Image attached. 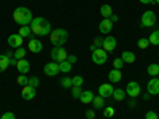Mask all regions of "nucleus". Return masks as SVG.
Listing matches in <instances>:
<instances>
[{
    "instance_id": "nucleus-1",
    "label": "nucleus",
    "mask_w": 159,
    "mask_h": 119,
    "mask_svg": "<svg viewBox=\"0 0 159 119\" xmlns=\"http://www.w3.org/2000/svg\"><path fill=\"white\" fill-rule=\"evenodd\" d=\"M30 29L32 33L37 37H45L51 33V24L48 22V19L45 18H34L30 22Z\"/></svg>"
},
{
    "instance_id": "nucleus-2",
    "label": "nucleus",
    "mask_w": 159,
    "mask_h": 119,
    "mask_svg": "<svg viewBox=\"0 0 159 119\" xmlns=\"http://www.w3.org/2000/svg\"><path fill=\"white\" fill-rule=\"evenodd\" d=\"M13 18H15V21L19 24V25H30L34 16H32V11L27 8V7H19L15 10V13H13Z\"/></svg>"
},
{
    "instance_id": "nucleus-3",
    "label": "nucleus",
    "mask_w": 159,
    "mask_h": 119,
    "mask_svg": "<svg viewBox=\"0 0 159 119\" xmlns=\"http://www.w3.org/2000/svg\"><path fill=\"white\" fill-rule=\"evenodd\" d=\"M49 40H51V43L54 46H62L69 40V33H67V30H64V29H54L49 33Z\"/></svg>"
},
{
    "instance_id": "nucleus-4",
    "label": "nucleus",
    "mask_w": 159,
    "mask_h": 119,
    "mask_svg": "<svg viewBox=\"0 0 159 119\" xmlns=\"http://www.w3.org/2000/svg\"><path fill=\"white\" fill-rule=\"evenodd\" d=\"M107 59H108V56H107V51L103 48H96L92 51V62L96 65H103L107 62Z\"/></svg>"
},
{
    "instance_id": "nucleus-5",
    "label": "nucleus",
    "mask_w": 159,
    "mask_h": 119,
    "mask_svg": "<svg viewBox=\"0 0 159 119\" xmlns=\"http://www.w3.org/2000/svg\"><path fill=\"white\" fill-rule=\"evenodd\" d=\"M126 94L130 97V99H137L140 94H142V87L137 81H129L126 84Z\"/></svg>"
},
{
    "instance_id": "nucleus-6",
    "label": "nucleus",
    "mask_w": 159,
    "mask_h": 119,
    "mask_svg": "<svg viewBox=\"0 0 159 119\" xmlns=\"http://www.w3.org/2000/svg\"><path fill=\"white\" fill-rule=\"evenodd\" d=\"M154 24H156V13L151 10L145 11L142 16V27H153Z\"/></svg>"
},
{
    "instance_id": "nucleus-7",
    "label": "nucleus",
    "mask_w": 159,
    "mask_h": 119,
    "mask_svg": "<svg viewBox=\"0 0 159 119\" xmlns=\"http://www.w3.org/2000/svg\"><path fill=\"white\" fill-rule=\"evenodd\" d=\"M51 57L54 62H62V60H67V51L61 46H56L51 49Z\"/></svg>"
},
{
    "instance_id": "nucleus-8",
    "label": "nucleus",
    "mask_w": 159,
    "mask_h": 119,
    "mask_svg": "<svg viewBox=\"0 0 159 119\" xmlns=\"http://www.w3.org/2000/svg\"><path fill=\"white\" fill-rule=\"evenodd\" d=\"M43 72H45V75L46 76H56L57 73H61V68H59V62H48L46 65H45V68H43Z\"/></svg>"
},
{
    "instance_id": "nucleus-9",
    "label": "nucleus",
    "mask_w": 159,
    "mask_h": 119,
    "mask_svg": "<svg viewBox=\"0 0 159 119\" xmlns=\"http://www.w3.org/2000/svg\"><path fill=\"white\" fill-rule=\"evenodd\" d=\"M113 90H115V87L111 86V83H105V84L99 86V95L102 99H110L113 95Z\"/></svg>"
},
{
    "instance_id": "nucleus-10",
    "label": "nucleus",
    "mask_w": 159,
    "mask_h": 119,
    "mask_svg": "<svg viewBox=\"0 0 159 119\" xmlns=\"http://www.w3.org/2000/svg\"><path fill=\"white\" fill-rule=\"evenodd\" d=\"M111 29H113V22L110 21V18H103L99 24V32L102 35H108L111 32Z\"/></svg>"
},
{
    "instance_id": "nucleus-11",
    "label": "nucleus",
    "mask_w": 159,
    "mask_h": 119,
    "mask_svg": "<svg viewBox=\"0 0 159 119\" xmlns=\"http://www.w3.org/2000/svg\"><path fill=\"white\" fill-rule=\"evenodd\" d=\"M147 90H148V94L150 95H157L159 94V78H151L148 84H147Z\"/></svg>"
},
{
    "instance_id": "nucleus-12",
    "label": "nucleus",
    "mask_w": 159,
    "mask_h": 119,
    "mask_svg": "<svg viewBox=\"0 0 159 119\" xmlns=\"http://www.w3.org/2000/svg\"><path fill=\"white\" fill-rule=\"evenodd\" d=\"M22 37L19 35V33H13V35H10L8 37V45H10V48H21L22 46Z\"/></svg>"
},
{
    "instance_id": "nucleus-13",
    "label": "nucleus",
    "mask_w": 159,
    "mask_h": 119,
    "mask_svg": "<svg viewBox=\"0 0 159 119\" xmlns=\"http://www.w3.org/2000/svg\"><path fill=\"white\" fill-rule=\"evenodd\" d=\"M102 48H103L105 51H107V52L115 51V48H116V38H115V37H111V35L105 37V38H103V45H102Z\"/></svg>"
},
{
    "instance_id": "nucleus-14",
    "label": "nucleus",
    "mask_w": 159,
    "mask_h": 119,
    "mask_svg": "<svg viewBox=\"0 0 159 119\" xmlns=\"http://www.w3.org/2000/svg\"><path fill=\"white\" fill-rule=\"evenodd\" d=\"M35 94H37V90H35V87H32V86H24L22 87V90H21V97L24 99V100H32L34 97H35Z\"/></svg>"
},
{
    "instance_id": "nucleus-15",
    "label": "nucleus",
    "mask_w": 159,
    "mask_h": 119,
    "mask_svg": "<svg viewBox=\"0 0 159 119\" xmlns=\"http://www.w3.org/2000/svg\"><path fill=\"white\" fill-rule=\"evenodd\" d=\"M42 49H43V45H42V42H40L38 38H30L29 40V51L30 52H35L37 54V52H40Z\"/></svg>"
},
{
    "instance_id": "nucleus-16",
    "label": "nucleus",
    "mask_w": 159,
    "mask_h": 119,
    "mask_svg": "<svg viewBox=\"0 0 159 119\" xmlns=\"http://www.w3.org/2000/svg\"><path fill=\"white\" fill-rule=\"evenodd\" d=\"M16 68H18V72H19L21 75H25V73H29V70H30V64H29V60L21 59V60H18V64H16Z\"/></svg>"
},
{
    "instance_id": "nucleus-17",
    "label": "nucleus",
    "mask_w": 159,
    "mask_h": 119,
    "mask_svg": "<svg viewBox=\"0 0 159 119\" xmlns=\"http://www.w3.org/2000/svg\"><path fill=\"white\" fill-rule=\"evenodd\" d=\"M121 78H123L121 70H116V68H113V70H110V72H108V81H110L111 84L119 83V81H121Z\"/></svg>"
},
{
    "instance_id": "nucleus-18",
    "label": "nucleus",
    "mask_w": 159,
    "mask_h": 119,
    "mask_svg": "<svg viewBox=\"0 0 159 119\" xmlns=\"http://www.w3.org/2000/svg\"><path fill=\"white\" fill-rule=\"evenodd\" d=\"M94 94H92V90H83L81 95H80V102L88 105V103H92V100H94Z\"/></svg>"
},
{
    "instance_id": "nucleus-19",
    "label": "nucleus",
    "mask_w": 159,
    "mask_h": 119,
    "mask_svg": "<svg viewBox=\"0 0 159 119\" xmlns=\"http://www.w3.org/2000/svg\"><path fill=\"white\" fill-rule=\"evenodd\" d=\"M22 38H32L34 33H32V29H30V25H21V29L18 32Z\"/></svg>"
},
{
    "instance_id": "nucleus-20",
    "label": "nucleus",
    "mask_w": 159,
    "mask_h": 119,
    "mask_svg": "<svg viewBox=\"0 0 159 119\" xmlns=\"http://www.w3.org/2000/svg\"><path fill=\"white\" fill-rule=\"evenodd\" d=\"M121 59H123L124 64H134L135 62V54H134V52H130V51H124L121 54Z\"/></svg>"
},
{
    "instance_id": "nucleus-21",
    "label": "nucleus",
    "mask_w": 159,
    "mask_h": 119,
    "mask_svg": "<svg viewBox=\"0 0 159 119\" xmlns=\"http://www.w3.org/2000/svg\"><path fill=\"white\" fill-rule=\"evenodd\" d=\"M111 97H113V100H116V102H123V100L126 99V90L118 87V89L113 90V95H111Z\"/></svg>"
},
{
    "instance_id": "nucleus-22",
    "label": "nucleus",
    "mask_w": 159,
    "mask_h": 119,
    "mask_svg": "<svg viewBox=\"0 0 159 119\" xmlns=\"http://www.w3.org/2000/svg\"><path fill=\"white\" fill-rule=\"evenodd\" d=\"M147 73H148L151 78L159 76V65H157V64H150L148 68H147Z\"/></svg>"
},
{
    "instance_id": "nucleus-23",
    "label": "nucleus",
    "mask_w": 159,
    "mask_h": 119,
    "mask_svg": "<svg viewBox=\"0 0 159 119\" xmlns=\"http://www.w3.org/2000/svg\"><path fill=\"white\" fill-rule=\"evenodd\" d=\"M59 68H61V73H70L72 64L69 60H62V62H59Z\"/></svg>"
},
{
    "instance_id": "nucleus-24",
    "label": "nucleus",
    "mask_w": 159,
    "mask_h": 119,
    "mask_svg": "<svg viewBox=\"0 0 159 119\" xmlns=\"http://www.w3.org/2000/svg\"><path fill=\"white\" fill-rule=\"evenodd\" d=\"M100 15H102L103 18H110V16L113 15L111 7H110V5H102V7H100Z\"/></svg>"
},
{
    "instance_id": "nucleus-25",
    "label": "nucleus",
    "mask_w": 159,
    "mask_h": 119,
    "mask_svg": "<svg viewBox=\"0 0 159 119\" xmlns=\"http://www.w3.org/2000/svg\"><path fill=\"white\" fill-rule=\"evenodd\" d=\"M8 67H10V59L5 54H2V56H0V72L7 70Z\"/></svg>"
},
{
    "instance_id": "nucleus-26",
    "label": "nucleus",
    "mask_w": 159,
    "mask_h": 119,
    "mask_svg": "<svg viewBox=\"0 0 159 119\" xmlns=\"http://www.w3.org/2000/svg\"><path fill=\"white\" fill-rule=\"evenodd\" d=\"M148 40H150V45H159V30H154V32H151L150 33V37H148Z\"/></svg>"
},
{
    "instance_id": "nucleus-27",
    "label": "nucleus",
    "mask_w": 159,
    "mask_h": 119,
    "mask_svg": "<svg viewBox=\"0 0 159 119\" xmlns=\"http://www.w3.org/2000/svg\"><path fill=\"white\" fill-rule=\"evenodd\" d=\"M103 100H105V99H102L100 95L94 97V100H92V105H94L96 110H102V108H103Z\"/></svg>"
},
{
    "instance_id": "nucleus-28",
    "label": "nucleus",
    "mask_w": 159,
    "mask_h": 119,
    "mask_svg": "<svg viewBox=\"0 0 159 119\" xmlns=\"http://www.w3.org/2000/svg\"><path fill=\"white\" fill-rule=\"evenodd\" d=\"M25 52H27V51H25V48H16L15 49V59L16 60H21V59H24V56H25Z\"/></svg>"
},
{
    "instance_id": "nucleus-29",
    "label": "nucleus",
    "mask_w": 159,
    "mask_h": 119,
    "mask_svg": "<svg viewBox=\"0 0 159 119\" xmlns=\"http://www.w3.org/2000/svg\"><path fill=\"white\" fill-rule=\"evenodd\" d=\"M61 86H62V87H65V89L72 87V86H73V83H72V78H69V76H64V78L61 79Z\"/></svg>"
},
{
    "instance_id": "nucleus-30",
    "label": "nucleus",
    "mask_w": 159,
    "mask_h": 119,
    "mask_svg": "<svg viewBox=\"0 0 159 119\" xmlns=\"http://www.w3.org/2000/svg\"><path fill=\"white\" fill-rule=\"evenodd\" d=\"M70 89H72V97L73 99H80V95H81V92H83L81 86H72Z\"/></svg>"
},
{
    "instance_id": "nucleus-31",
    "label": "nucleus",
    "mask_w": 159,
    "mask_h": 119,
    "mask_svg": "<svg viewBox=\"0 0 159 119\" xmlns=\"http://www.w3.org/2000/svg\"><path fill=\"white\" fill-rule=\"evenodd\" d=\"M16 83H18L19 86H22V87H24V86H27V84H29V78L25 76V75H19V76H18V79H16Z\"/></svg>"
},
{
    "instance_id": "nucleus-32",
    "label": "nucleus",
    "mask_w": 159,
    "mask_h": 119,
    "mask_svg": "<svg viewBox=\"0 0 159 119\" xmlns=\"http://www.w3.org/2000/svg\"><path fill=\"white\" fill-rule=\"evenodd\" d=\"M113 116H115V108H113V107H105V110H103V117L110 119V117H113Z\"/></svg>"
},
{
    "instance_id": "nucleus-33",
    "label": "nucleus",
    "mask_w": 159,
    "mask_h": 119,
    "mask_svg": "<svg viewBox=\"0 0 159 119\" xmlns=\"http://www.w3.org/2000/svg\"><path fill=\"white\" fill-rule=\"evenodd\" d=\"M137 45H139L140 49H147V48L150 46V40H148V38H140L139 42H137Z\"/></svg>"
},
{
    "instance_id": "nucleus-34",
    "label": "nucleus",
    "mask_w": 159,
    "mask_h": 119,
    "mask_svg": "<svg viewBox=\"0 0 159 119\" xmlns=\"http://www.w3.org/2000/svg\"><path fill=\"white\" fill-rule=\"evenodd\" d=\"M123 65H124V62H123V59L121 57H116L115 60H113V68H116V70H121L123 68Z\"/></svg>"
},
{
    "instance_id": "nucleus-35",
    "label": "nucleus",
    "mask_w": 159,
    "mask_h": 119,
    "mask_svg": "<svg viewBox=\"0 0 159 119\" xmlns=\"http://www.w3.org/2000/svg\"><path fill=\"white\" fill-rule=\"evenodd\" d=\"M83 81H84L83 76H80V75L72 78V83H73V86H81V84H83Z\"/></svg>"
},
{
    "instance_id": "nucleus-36",
    "label": "nucleus",
    "mask_w": 159,
    "mask_h": 119,
    "mask_svg": "<svg viewBox=\"0 0 159 119\" xmlns=\"http://www.w3.org/2000/svg\"><path fill=\"white\" fill-rule=\"evenodd\" d=\"M29 86H32V87H35V89H37V86H40V79H38L37 76L29 78Z\"/></svg>"
},
{
    "instance_id": "nucleus-37",
    "label": "nucleus",
    "mask_w": 159,
    "mask_h": 119,
    "mask_svg": "<svg viewBox=\"0 0 159 119\" xmlns=\"http://www.w3.org/2000/svg\"><path fill=\"white\" fill-rule=\"evenodd\" d=\"M2 119H16V116H15L13 111H7V113L2 114Z\"/></svg>"
},
{
    "instance_id": "nucleus-38",
    "label": "nucleus",
    "mask_w": 159,
    "mask_h": 119,
    "mask_svg": "<svg viewBox=\"0 0 159 119\" xmlns=\"http://www.w3.org/2000/svg\"><path fill=\"white\" fill-rule=\"evenodd\" d=\"M145 119H159L156 111H147V114H145Z\"/></svg>"
},
{
    "instance_id": "nucleus-39",
    "label": "nucleus",
    "mask_w": 159,
    "mask_h": 119,
    "mask_svg": "<svg viewBox=\"0 0 159 119\" xmlns=\"http://www.w3.org/2000/svg\"><path fill=\"white\" fill-rule=\"evenodd\" d=\"M102 45H103V38H100V37H97L96 40H94V48H102Z\"/></svg>"
},
{
    "instance_id": "nucleus-40",
    "label": "nucleus",
    "mask_w": 159,
    "mask_h": 119,
    "mask_svg": "<svg viewBox=\"0 0 159 119\" xmlns=\"http://www.w3.org/2000/svg\"><path fill=\"white\" fill-rule=\"evenodd\" d=\"M86 117H88V119H94V117H96V111L88 110V111H86Z\"/></svg>"
},
{
    "instance_id": "nucleus-41",
    "label": "nucleus",
    "mask_w": 159,
    "mask_h": 119,
    "mask_svg": "<svg viewBox=\"0 0 159 119\" xmlns=\"http://www.w3.org/2000/svg\"><path fill=\"white\" fill-rule=\"evenodd\" d=\"M140 3H145V5H154V0H139Z\"/></svg>"
},
{
    "instance_id": "nucleus-42",
    "label": "nucleus",
    "mask_w": 159,
    "mask_h": 119,
    "mask_svg": "<svg viewBox=\"0 0 159 119\" xmlns=\"http://www.w3.org/2000/svg\"><path fill=\"white\" fill-rule=\"evenodd\" d=\"M67 60H69V62H70V64H72V65H73V64H75V62H76V60H78V59H76V57H75V56H67Z\"/></svg>"
},
{
    "instance_id": "nucleus-43",
    "label": "nucleus",
    "mask_w": 159,
    "mask_h": 119,
    "mask_svg": "<svg viewBox=\"0 0 159 119\" xmlns=\"http://www.w3.org/2000/svg\"><path fill=\"white\" fill-rule=\"evenodd\" d=\"M110 21H111V22H116V21H118V16H116V15H111V16H110Z\"/></svg>"
},
{
    "instance_id": "nucleus-44",
    "label": "nucleus",
    "mask_w": 159,
    "mask_h": 119,
    "mask_svg": "<svg viewBox=\"0 0 159 119\" xmlns=\"http://www.w3.org/2000/svg\"><path fill=\"white\" fill-rule=\"evenodd\" d=\"M130 107H135V100H130V102H129V108H130Z\"/></svg>"
},
{
    "instance_id": "nucleus-45",
    "label": "nucleus",
    "mask_w": 159,
    "mask_h": 119,
    "mask_svg": "<svg viewBox=\"0 0 159 119\" xmlns=\"http://www.w3.org/2000/svg\"><path fill=\"white\" fill-rule=\"evenodd\" d=\"M143 100H150V94H148V92H147V94L143 95Z\"/></svg>"
},
{
    "instance_id": "nucleus-46",
    "label": "nucleus",
    "mask_w": 159,
    "mask_h": 119,
    "mask_svg": "<svg viewBox=\"0 0 159 119\" xmlns=\"http://www.w3.org/2000/svg\"><path fill=\"white\" fill-rule=\"evenodd\" d=\"M154 3H157V5H159V0H154Z\"/></svg>"
},
{
    "instance_id": "nucleus-47",
    "label": "nucleus",
    "mask_w": 159,
    "mask_h": 119,
    "mask_svg": "<svg viewBox=\"0 0 159 119\" xmlns=\"http://www.w3.org/2000/svg\"><path fill=\"white\" fill-rule=\"evenodd\" d=\"M0 119H2V114H0Z\"/></svg>"
},
{
    "instance_id": "nucleus-48",
    "label": "nucleus",
    "mask_w": 159,
    "mask_h": 119,
    "mask_svg": "<svg viewBox=\"0 0 159 119\" xmlns=\"http://www.w3.org/2000/svg\"><path fill=\"white\" fill-rule=\"evenodd\" d=\"M157 56H159V52H157Z\"/></svg>"
}]
</instances>
